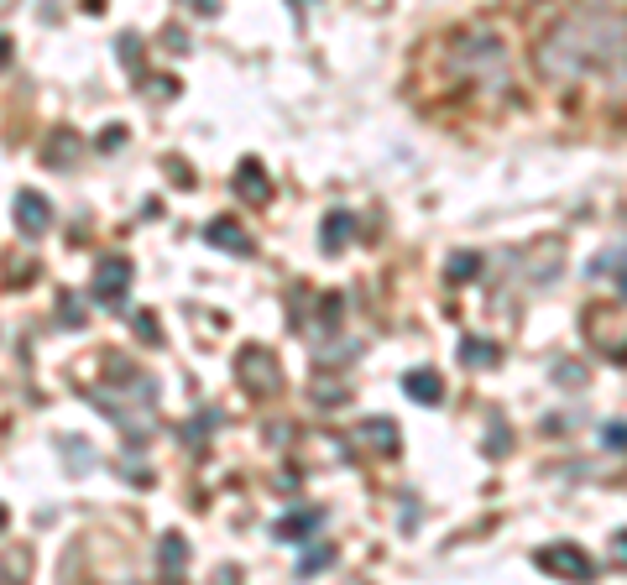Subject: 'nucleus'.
Returning <instances> with one entry per match:
<instances>
[{
  "label": "nucleus",
  "instance_id": "f257e3e1",
  "mask_svg": "<svg viewBox=\"0 0 627 585\" xmlns=\"http://www.w3.org/2000/svg\"><path fill=\"white\" fill-rule=\"evenodd\" d=\"M627 48V37L617 21L607 16H575L565 27H554L539 42V74L544 79H580L586 68H607Z\"/></svg>",
  "mask_w": 627,
  "mask_h": 585
},
{
  "label": "nucleus",
  "instance_id": "f03ea898",
  "mask_svg": "<svg viewBox=\"0 0 627 585\" xmlns=\"http://www.w3.org/2000/svg\"><path fill=\"white\" fill-rule=\"evenodd\" d=\"M236 371H241V387L251 397H272L277 387H283V377H277V356H272L267 345H241Z\"/></svg>",
  "mask_w": 627,
  "mask_h": 585
},
{
  "label": "nucleus",
  "instance_id": "7ed1b4c3",
  "mask_svg": "<svg viewBox=\"0 0 627 585\" xmlns=\"http://www.w3.org/2000/svg\"><path fill=\"white\" fill-rule=\"evenodd\" d=\"M131 277H136V267L126 256H105L100 272H95V303L100 309H121L126 293H131Z\"/></svg>",
  "mask_w": 627,
  "mask_h": 585
},
{
  "label": "nucleus",
  "instance_id": "20e7f679",
  "mask_svg": "<svg viewBox=\"0 0 627 585\" xmlns=\"http://www.w3.org/2000/svg\"><path fill=\"white\" fill-rule=\"evenodd\" d=\"M533 565L549 570V575H565V580H591L596 565H591V554L586 549H575V544H549L533 554Z\"/></svg>",
  "mask_w": 627,
  "mask_h": 585
},
{
  "label": "nucleus",
  "instance_id": "39448f33",
  "mask_svg": "<svg viewBox=\"0 0 627 585\" xmlns=\"http://www.w3.org/2000/svg\"><path fill=\"white\" fill-rule=\"evenodd\" d=\"M230 189H236L241 204H272V178L257 157H241L236 162V178H230Z\"/></svg>",
  "mask_w": 627,
  "mask_h": 585
},
{
  "label": "nucleus",
  "instance_id": "423d86ee",
  "mask_svg": "<svg viewBox=\"0 0 627 585\" xmlns=\"http://www.w3.org/2000/svg\"><path fill=\"white\" fill-rule=\"evenodd\" d=\"M11 204H16L11 215H16V230H21V236H32V241H37L42 230L53 225V209H48V199H42L37 189H21Z\"/></svg>",
  "mask_w": 627,
  "mask_h": 585
},
{
  "label": "nucleus",
  "instance_id": "0eeeda50",
  "mask_svg": "<svg viewBox=\"0 0 627 585\" xmlns=\"http://www.w3.org/2000/svg\"><path fill=\"white\" fill-rule=\"evenodd\" d=\"M324 523V512L319 507H293L288 518H277L272 523V538H283V544H304V538H314Z\"/></svg>",
  "mask_w": 627,
  "mask_h": 585
},
{
  "label": "nucleus",
  "instance_id": "6e6552de",
  "mask_svg": "<svg viewBox=\"0 0 627 585\" xmlns=\"http://www.w3.org/2000/svg\"><path fill=\"white\" fill-rule=\"evenodd\" d=\"M204 236H209V246H220V251H230V256H251V251H257V246H251V236H246V225L230 220V215L209 220Z\"/></svg>",
  "mask_w": 627,
  "mask_h": 585
},
{
  "label": "nucleus",
  "instance_id": "1a4fd4ad",
  "mask_svg": "<svg viewBox=\"0 0 627 585\" xmlns=\"http://www.w3.org/2000/svg\"><path fill=\"white\" fill-rule=\"evenodd\" d=\"M351 236H356V215H351V209H330V215H324V225H319V246L335 256V251L351 246Z\"/></svg>",
  "mask_w": 627,
  "mask_h": 585
},
{
  "label": "nucleus",
  "instance_id": "9d476101",
  "mask_svg": "<svg viewBox=\"0 0 627 585\" xmlns=\"http://www.w3.org/2000/svg\"><path fill=\"white\" fill-rule=\"evenodd\" d=\"M403 392L413 397V403H424V408H439V403H445V382H439V371H429V366L408 371V377H403Z\"/></svg>",
  "mask_w": 627,
  "mask_h": 585
},
{
  "label": "nucleus",
  "instance_id": "9b49d317",
  "mask_svg": "<svg viewBox=\"0 0 627 585\" xmlns=\"http://www.w3.org/2000/svg\"><path fill=\"white\" fill-rule=\"evenodd\" d=\"M183 565H189V538H183V533H162V544H157V575H162V580H178Z\"/></svg>",
  "mask_w": 627,
  "mask_h": 585
},
{
  "label": "nucleus",
  "instance_id": "f8f14e48",
  "mask_svg": "<svg viewBox=\"0 0 627 585\" xmlns=\"http://www.w3.org/2000/svg\"><path fill=\"white\" fill-rule=\"evenodd\" d=\"M591 277H612V288L627 298V246H607L591 256Z\"/></svg>",
  "mask_w": 627,
  "mask_h": 585
},
{
  "label": "nucleus",
  "instance_id": "ddd939ff",
  "mask_svg": "<svg viewBox=\"0 0 627 585\" xmlns=\"http://www.w3.org/2000/svg\"><path fill=\"white\" fill-rule=\"evenodd\" d=\"M356 439H361V444H377L382 455H398V444H403L392 418H361V424H356Z\"/></svg>",
  "mask_w": 627,
  "mask_h": 585
},
{
  "label": "nucleus",
  "instance_id": "4468645a",
  "mask_svg": "<svg viewBox=\"0 0 627 585\" xmlns=\"http://www.w3.org/2000/svg\"><path fill=\"white\" fill-rule=\"evenodd\" d=\"M460 361H466V366H497L502 350L492 340H460Z\"/></svg>",
  "mask_w": 627,
  "mask_h": 585
},
{
  "label": "nucleus",
  "instance_id": "2eb2a0df",
  "mask_svg": "<svg viewBox=\"0 0 627 585\" xmlns=\"http://www.w3.org/2000/svg\"><path fill=\"white\" fill-rule=\"evenodd\" d=\"M58 450H68V471H74V476H89V471H95V460H89V444H84V439L68 434V439H58Z\"/></svg>",
  "mask_w": 627,
  "mask_h": 585
},
{
  "label": "nucleus",
  "instance_id": "dca6fc26",
  "mask_svg": "<svg viewBox=\"0 0 627 585\" xmlns=\"http://www.w3.org/2000/svg\"><path fill=\"white\" fill-rule=\"evenodd\" d=\"M445 272H450V283H466V277L481 272V251H455L445 262Z\"/></svg>",
  "mask_w": 627,
  "mask_h": 585
},
{
  "label": "nucleus",
  "instance_id": "f3484780",
  "mask_svg": "<svg viewBox=\"0 0 627 585\" xmlns=\"http://www.w3.org/2000/svg\"><path fill=\"white\" fill-rule=\"evenodd\" d=\"M330 565H335V549L330 544H314V549L298 554V575H314V570H330Z\"/></svg>",
  "mask_w": 627,
  "mask_h": 585
},
{
  "label": "nucleus",
  "instance_id": "a211bd4d",
  "mask_svg": "<svg viewBox=\"0 0 627 585\" xmlns=\"http://www.w3.org/2000/svg\"><path fill=\"white\" fill-rule=\"evenodd\" d=\"M68 157H74V136H53L48 142V168H68Z\"/></svg>",
  "mask_w": 627,
  "mask_h": 585
},
{
  "label": "nucleus",
  "instance_id": "6ab92c4d",
  "mask_svg": "<svg viewBox=\"0 0 627 585\" xmlns=\"http://www.w3.org/2000/svg\"><path fill=\"white\" fill-rule=\"evenodd\" d=\"M131 324H136V335H142L147 345H162V330H157V314H147V309H142V314H136Z\"/></svg>",
  "mask_w": 627,
  "mask_h": 585
},
{
  "label": "nucleus",
  "instance_id": "aec40b11",
  "mask_svg": "<svg viewBox=\"0 0 627 585\" xmlns=\"http://www.w3.org/2000/svg\"><path fill=\"white\" fill-rule=\"evenodd\" d=\"M554 382H560V387H586V371H580L575 361H560V366H554Z\"/></svg>",
  "mask_w": 627,
  "mask_h": 585
},
{
  "label": "nucleus",
  "instance_id": "412c9836",
  "mask_svg": "<svg viewBox=\"0 0 627 585\" xmlns=\"http://www.w3.org/2000/svg\"><path fill=\"white\" fill-rule=\"evenodd\" d=\"M215 424H220V413H215V408H204V413H199V424H194V429H183V439L199 444V439H204L209 429H215Z\"/></svg>",
  "mask_w": 627,
  "mask_h": 585
},
{
  "label": "nucleus",
  "instance_id": "4be33fe9",
  "mask_svg": "<svg viewBox=\"0 0 627 585\" xmlns=\"http://www.w3.org/2000/svg\"><path fill=\"white\" fill-rule=\"evenodd\" d=\"M601 444L607 450H627V424H601Z\"/></svg>",
  "mask_w": 627,
  "mask_h": 585
},
{
  "label": "nucleus",
  "instance_id": "5701e85b",
  "mask_svg": "<svg viewBox=\"0 0 627 585\" xmlns=\"http://www.w3.org/2000/svg\"><path fill=\"white\" fill-rule=\"evenodd\" d=\"M612 565H622V570H627V533H617V538H612Z\"/></svg>",
  "mask_w": 627,
  "mask_h": 585
},
{
  "label": "nucleus",
  "instance_id": "b1692460",
  "mask_svg": "<svg viewBox=\"0 0 627 585\" xmlns=\"http://www.w3.org/2000/svg\"><path fill=\"white\" fill-rule=\"evenodd\" d=\"M183 6H194L199 16H220V0H183Z\"/></svg>",
  "mask_w": 627,
  "mask_h": 585
},
{
  "label": "nucleus",
  "instance_id": "393cba45",
  "mask_svg": "<svg viewBox=\"0 0 627 585\" xmlns=\"http://www.w3.org/2000/svg\"><path fill=\"white\" fill-rule=\"evenodd\" d=\"M136 53H142V48H136V32H126V37H121V58L136 63Z\"/></svg>",
  "mask_w": 627,
  "mask_h": 585
},
{
  "label": "nucleus",
  "instance_id": "a878e982",
  "mask_svg": "<svg viewBox=\"0 0 627 585\" xmlns=\"http://www.w3.org/2000/svg\"><path fill=\"white\" fill-rule=\"evenodd\" d=\"M58 314H63L68 324H79V303H74V298H63V303H58Z\"/></svg>",
  "mask_w": 627,
  "mask_h": 585
},
{
  "label": "nucleus",
  "instance_id": "bb28decb",
  "mask_svg": "<svg viewBox=\"0 0 627 585\" xmlns=\"http://www.w3.org/2000/svg\"><path fill=\"white\" fill-rule=\"evenodd\" d=\"M507 450V429L502 424H492V455H502Z\"/></svg>",
  "mask_w": 627,
  "mask_h": 585
}]
</instances>
